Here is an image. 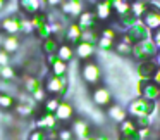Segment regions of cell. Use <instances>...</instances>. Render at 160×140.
<instances>
[{"mask_svg":"<svg viewBox=\"0 0 160 140\" xmlns=\"http://www.w3.org/2000/svg\"><path fill=\"white\" fill-rule=\"evenodd\" d=\"M157 109H158V104H157L155 100H148V99L138 97V99L129 102L128 114L131 116V118H138V116H153Z\"/></svg>","mask_w":160,"mask_h":140,"instance_id":"cell-1","label":"cell"},{"mask_svg":"<svg viewBox=\"0 0 160 140\" xmlns=\"http://www.w3.org/2000/svg\"><path fill=\"white\" fill-rule=\"evenodd\" d=\"M148 38H152V31L139 21V23H136L134 26H131L129 30H126L124 33H121V38L119 40H122V42H126L128 45L132 47V45H136V43H141Z\"/></svg>","mask_w":160,"mask_h":140,"instance_id":"cell-2","label":"cell"},{"mask_svg":"<svg viewBox=\"0 0 160 140\" xmlns=\"http://www.w3.org/2000/svg\"><path fill=\"white\" fill-rule=\"evenodd\" d=\"M157 54H158V49H157V45L153 43L152 38L132 45V50H131V57L134 61H138V62H143V61H153Z\"/></svg>","mask_w":160,"mask_h":140,"instance_id":"cell-3","label":"cell"},{"mask_svg":"<svg viewBox=\"0 0 160 140\" xmlns=\"http://www.w3.org/2000/svg\"><path fill=\"white\" fill-rule=\"evenodd\" d=\"M139 21H141L150 31H155V30L160 28V2L158 0H152V2L146 5V11L143 12Z\"/></svg>","mask_w":160,"mask_h":140,"instance_id":"cell-4","label":"cell"},{"mask_svg":"<svg viewBox=\"0 0 160 140\" xmlns=\"http://www.w3.org/2000/svg\"><path fill=\"white\" fill-rule=\"evenodd\" d=\"M81 78L90 87H97L102 81V69L95 61H84L81 66Z\"/></svg>","mask_w":160,"mask_h":140,"instance_id":"cell-5","label":"cell"},{"mask_svg":"<svg viewBox=\"0 0 160 140\" xmlns=\"http://www.w3.org/2000/svg\"><path fill=\"white\" fill-rule=\"evenodd\" d=\"M43 87H45L47 94L52 95V97H62L67 92V78L48 74L45 78V81H43Z\"/></svg>","mask_w":160,"mask_h":140,"instance_id":"cell-6","label":"cell"},{"mask_svg":"<svg viewBox=\"0 0 160 140\" xmlns=\"http://www.w3.org/2000/svg\"><path fill=\"white\" fill-rule=\"evenodd\" d=\"M138 95L148 100H158L160 99V87L153 80H139L138 81Z\"/></svg>","mask_w":160,"mask_h":140,"instance_id":"cell-7","label":"cell"},{"mask_svg":"<svg viewBox=\"0 0 160 140\" xmlns=\"http://www.w3.org/2000/svg\"><path fill=\"white\" fill-rule=\"evenodd\" d=\"M91 100L95 102V105L105 107V109H107L108 105L114 104V102H112L110 90H108L107 87H103V85H97V87L91 88Z\"/></svg>","mask_w":160,"mask_h":140,"instance_id":"cell-8","label":"cell"},{"mask_svg":"<svg viewBox=\"0 0 160 140\" xmlns=\"http://www.w3.org/2000/svg\"><path fill=\"white\" fill-rule=\"evenodd\" d=\"M93 12L97 14V19H98L100 23H108V21H110V19L115 16L114 7H112L108 2H105V0H98V2H95Z\"/></svg>","mask_w":160,"mask_h":140,"instance_id":"cell-9","label":"cell"},{"mask_svg":"<svg viewBox=\"0 0 160 140\" xmlns=\"http://www.w3.org/2000/svg\"><path fill=\"white\" fill-rule=\"evenodd\" d=\"M76 23L83 30H102L100 21L97 19V14H95L93 11H83Z\"/></svg>","mask_w":160,"mask_h":140,"instance_id":"cell-10","label":"cell"},{"mask_svg":"<svg viewBox=\"0 0 160 140\" xmlns=\"http://www.w3.org/2000/svg\"><path fill=\"white\" fill-rule=\"evenodd\" d=\"M81 36H83V28L78 23H71L64 31V42L69 45H78L81 42Z\"/></svg>","mask_w":160,"mask_h":140,"instance_id":"cell-11","label":"cell"},{"mask_svg":"<svg viewBox=\"0 0 160 140\" xmlns=\"http://www.w3.org/2000/svg\"><path fill=\"white\" fill-rule=\"evenodd\" d=\"M55 118L59 123H69L74 119V107L71 102L67 100H60L59 107H57L55 111Z\"/></svg>","mask_w":160,"mask_h":140,"instance_id":"cell-12","label":"cell"},{"mask_svg":"<svg viewBox=\"0 0 160 140\" xmlns=\"http://www.w3.org/2000/svg\"><path fill=\"white\" fill-rule=\"evenodd\" d=\"M84 0H67L60 5V11L66 16H72V18H79L81 12L84 11Z\"/></svg>","mask_w":160,"mask_h":140,"instance_id":"cell-13","label":"cell"},{"mask_svg":"<svg viewBox=\"0 0 160 140\" xmlns=\"http://www.w3.org/2000/svg\"><path fill=\"white\" fill-rule=\"evenodd\" d=\"M59 121H57L55 114H50V112H43L36 118V128L45 130V132H52V130H59Z\"/></svg>","mask_w":160,"mask_h":140,"instance_id":"cell-14","label":"cell"},{"mask_svg":"<svg viewBox=\"0 0 160 140\" xmlns=\"http://www.w3.org/2000/svg\"><path fill=\"white\" fill-rule=\"evenodd\" d=\"M157 69L158 66L155 64V61H143V62H138V67H136L139 80H153Z\"/></svg>","mask_w":160,"mask_h":140,"instance_id":"cell-15","label":"cell"},{"mask_svg":"<svg viewBox=\"0 0 160 140\" xmlns=\"http://www.w3.org/2000/svg\"><path fill=\"white\" fill-rule=\"evenodd\" d=\"M0 23H2V30L7 35L21 33V16H5Z\"/></svg>","mask_w":160,"mask_h":140,"instance_id":"cell-16","label":"cell"},{"mask_svg":"<svg viewBox=\"0 0 160 140\" xmlns=\"http://www.w3.org/2000/svg\"><path fill=\"white\" fill-rule=\"evenodd\" d=\"M71 130H72L74 137H78L79 140H83V138H86V137L91 135V126H90V123H88L86 119H81V118L72 119Z\"/></svg>","mask_w":160,"mask_h":140,"instance_id":"cell-17","label":"cell"},{"mask_svg":"<svg viewBox=\"0 0 160 140\" xmlns=\"http://www.w3.org/2000/svg\"><path fill=\"white\" fill-rule=\"evenodd\" d=\"M115 18H117V30L121 33H124L126 30H129L131 26H134L136 23H139V18H136L131 9H129L128 12H124V14L115 16Z\"/></svg>","mask_w":160,"mask_h":140,"instance_id":"cell-18","label":"cell"},{"mask_svg":"<svg viewBox=\"0 0 160 140\" xmlns=\"http://www.w3.org/2000/svg\"><path fill=\"white\" fill-rule=\"evenodd\" d=\"M95 49H97V47L91 45V43H88V42H79L76 47H74V52H76L78 59H81L84 62V61H90L91 57H93Z\"/></svg>","mask_w":160,"mask_h":140,"instance_id":"cell-19","label":"cell"},{"mask_svg":"<svg viewBox=\"0 0 160 140\" xmlns=\"http://www.w3.org/2000/svg\"><path fill=\"white\" fill-rule=\"evenodd\" d=\"M107 116L112 119V121L119 123V125H121L122 121H126V119L129 118L128 111H126L124 107H121V105H117V104L108 105V107H107Z\"/></svg>","mask_w":160,"mask_h":140,"instance_id":"cell-20","label":"cell"},{"mask_svg":"<svg viewBox=\"0 0 160 140\" xmlns=\"http://www.w3.org/2000/svg\"><path fill=\"white\" fill-rule=\"evenodd\" d=\"M19 7L26 16H35L42 9V0H19Z\"/></svg>","mask_w":160,"mask_h":140,"instance_id":"cell-21","label":"cell"},{"mask_svg":"<svg viewBox=\"0 0 160 140\" xmlns=\"http://www.w3.org/2000/svg\"><path fill=\"white\" fill-rule=\"evenodd\" d=\"M59 47H60V42H59V38H57V36H53V35L48 36L47 40H43V42H42V50H43V54H45V56L57 54Z\"/></svg>","mask_w":160,"mask_h":140,"instance_id":"cell-22","label":"cell"},{"mask_svg":"<svg viewBox=\"0 0 160 140\" xmlns=\"http://www.w3.org/2000/svg\"><path fill=\"white\" fill-rule=\"evenodd\" d=\"M76 56V52H74V47L69 45V43L62 42L59 47V50H57V57H59L60 61H64V62H69V61H72V57Z\"/></svg>","mask_w":160,"mask_h":140,"instance_id":"cell-23","label":"cell"},{"mask_svg":"<svg viewBox=\"0 0 160 140\" xmlns=\"http://www.w3.org/2000/svg\"><path fill=\"white\" fill-rule=\"evenodd\" d=\"M19 47H21V40H19L18 35H7V38H5L4 43H2V49H4L7 54L18 52Z\"/></svg>","mask_w":160,"mask_h":140,"instance_id":"cell-24","label":"cell"},{"mask_svg":"<svg viewBox=\"0 0 160 140\" xmlns=\"http://www.w3.org/2000/svg\"><path fill=\"white\" fill-rule=\"evenodd\" d=\"M42 87H43V83L36 76H33V74H26L24 76V90L28 92L29 95H33L38 88H42Z\"/></svg>","mask_w":160,"mask_h":140,"instance_id":"cell-25","label":"cell"},{"mask_svg":"<svg viewBox=\"0 0 160 140\" xmlns=\"http://www.w3.org/2000/svg\"><path fill=\"white\" fill-rule=\"evenodd\" d=\"M50 74H53V76H66L67 74V62L57 59L55 62L50 66Z\"/></svg>","mask_w":160,"mask_h":140,"instance_id":"cell-26","label":"cell"},{"mask_svg":"<svg viewBox=\"0 0 160 140\" xmlns=\"http://www.w3.org/2000/svg\"><path fill=\"white\" fill-rule=\"evenodd\" d=\"M60 104V99L59 97H48L45 102H43V112H50V114H55L57 107Z\"/></svg>","mask_w":160,"mask_h":140,"instance_id":"cell-27","label":"cell"},{"mask_svg":"<svg viewBox=\"0 0 160 140\" xmlns=\"http://www.w3.org/2000/svg\"><path fill=\"white\" fill-rule=\"evenodd\" d=\"M97 47L102 50V52H112V50H115V42H114V40H108V38L100 36V38H98Z\"/></svg>","mask_w":160,"mask_h":140,"instance_id":"cell-28","label":"cell"},{"mask_svg":"<svg viewBox=\"0 0 160 140\" xmlns=\"http://www.w3.org/2000/svg\"><path fill=\"white\" fill-rule=\"evenodd\" d=\"M16 105V100H14V97L12 95H9V94H0V107L2 109H12Z\"/></svg>","mask_w":160,"mask_h":140,"instance_id":"cell-29","label":"cell"},{"mask_svg":"<svg viewBox=\"0 0 160 140\" xmlns=\"http://www.w3.org/2000/svg\"><path fill=\"white\" fill-rule=\"evenodd\" d=\"M29 19H31V24H33V28H35V30H38L40 26H43V24L48 23V18H47V14H43V12H38V14L31 16Z\"/></svg>","mask_w":160,"mask_h":140,"instance_id":"cell-30","label":"cell"},{"mask_svg":"<svg viewBox=\"0 0 160 140\" xmlns=\"http://www.w3.org/2000/svg\"><path fill=\"white\" fill-rule=\"evenodd\" d=\"M131 50H132V47H131V45H128L126 42H122V40L115 42V52H117L119 56L128 57V56H131Z\"/></svg>","mask_w":160,"mask_h":140,"instance_id":"cell-31","label":"cell"},{"mask_svg":"<svg viewBox=\"0 0 160 140\" xmlns=\"http://www.w3.org/2000/svg\"><path fill=\"white\" fill-rule=\"evenodd\" d=\"M138 126V130H145V128H152V116H138V118H132Z\"/></svg>","mask_w":160,"mask_h":140,"instance_id":"cell-32","label":"cell"},{"mask_svg":"<svg viewBox=\"0 0 160 140\" xmlns=\"http://www.w3.org/2000/svg\"><path fill=\"white\" fill-rule=\"evenodd\" d=\"M0 78L5 80V81L14 80V78H16V69L11 66V64H9V66H4V67H2V71H0Z\"/></svg>","mask_w":160,"mask_h":140,"instance_id":"cell-33","label":"cell"},{"mask_svg":"<svg viewBox=\"0 0 160 140\" xmlns=\"http://www.w3.org/2000/svg\"><path fill=\"white\" fill-rule=\"evenodd\" d=\"M35 31H36V35H38V38H42V42H43V40H47L48 36H52V28H50V23L40 26V28L35 30Z\"/></svg>","mask_w":160,"mask_h":140,"instance_id":"cell-34","label":"cell"},{"mask_svg":"<svg viewBox=\"0 0 160 140\" xmlns=\"http://www.w3.org/2000/svg\"><path fill=\"white\" fill-rule=\"evenodd\" d=\"M28 140H48V132L36 128V130H33V132H31V135H29Z\"/></svg>","mask_w":160,"mask_h":140,"instance_id":"cell-35","label":"cell"},{"mask_svg":"<svg viewBox=\"0 0 160 140\" xmlns=\"http://www.w3.org/2000/svg\"><path fill=\"white\" fill-rule=\"evenodd\" d=\"M146 5H148V4H143V2H136V4H131V11L134 12L136 18H141L143 12L146 11Z\"/></svg>","mask_w":160,"mask_h":140,"instance_id":"cell-36","label":"cell"},{"mask_svg":"<svg viewBox=\"0 0 160 140\" xmlns=\"http://www.w3.org/2000/svg\"><path fill=\"white\" fill-rule=\"evenodd\" d=\"M33 31H35V28H33V24H31V19L21 18V33L29 35V33H33Z\"/></svg>","mask_w":160,"mask_h":140,"instance_id":"cell-37","label":"cell"},{"mask_svg":"<svg viewBox=\"0 0 160 140\" xmlns=\"http://www.w3.org/2000/svg\"><path fill=\"white\" fill-rule=\"evenodd\" d=\"M59 140H74V133L71 128H59Z\"/></svg>","mask_w":160,"mask_h":140,"instance_id":"cell-38","label":"cell"},{"mask_svg":"<svg viewBox=\"0 0 160 140\" xmlns=\"http://www.w3.org/2000/svg\"><path fill=\"white\" fill-rule=\"evenodd\" d=\"M9 66V54L4 49H0V67Z\"/></svg>","mask_w":160,"mask_h":140,"instance_id":"cell-39","label":"cell"},{"mask_svg":"<svg viewBox=\"0 0 160 140\" xmlns=\"http://www.w3.org/2000/svg\"><path fill=\"white\" fill-rule=\"evenodd\" d=\"M152 40H153V43L157 45V49L160 50V28L155 30V31H152Z\"/></svg>","mask_w":160,"mask_h":140,"instance_id":"cell-40","label":"cell"},{"mask_svg":"<svg viewBox=\"0 0 160 140\" xmlns=\"http://www.w3.org/2000/svg\"><path fill=\"white\" fill-rule=\"evenodd\" d=\"M48 7H52V9H55V7H60V5L64 4V0H43Z\"/></svg>","mask_w":160,"mask_h":140,"instance_id":"cell-41","label":"cell"},{"mask_svg":"<svg viewBox=\"0 0 160 140\" xmlns=\"http://www.w3.org/2000/svg\"><path fill=\"white\" fill-rule=\"evenodd\" d=\"M153 81H155L157 85L160 87V67L157 69V73H155V76H153Z\"/></svg>","mask_w":160,"mask_h":140,"instance_id":"cell-42","label":"cell"},{"mask_svg":"<svg viewBox=\"0 0 160 140\" xmlns=\"http://www.w3.org/2000/svg\"><path fill=\"white\" fill-rule=\"evenodd\" d=\"M128 4H136V2H143V4H150L152 0H126Z\"/></svg>","mask_w":160,"mask_h":140,"instance_id":"cell-43","label":"cell"},{"mask_svg":"<svg viewBox=\"0 0 160 140\" xmlns=\"http://www.w3.org/2000/svg\"><path fill=\"white\" fill-rule=\"evenodd\" d=\"M97 140H112L108 135H97Z\"/></svg>","mask_w":160,"mask_h":140,"instance_id":"cell-44","label":"cell"},{"mask_svg":"<svg viewBox=\"0 0 160 140\" xmlns=\"http://www.w3.org/2000/svg\"><path fill=\"white\" fill-rule=\"evenodd\" d=\"M153 61H155V64H157V66L160 67V50H158V54H157V56H155V59H153Z\"/></svg>","mask_w":160,"mask_h":140,"instance_id":"cell-45","label":"cell"},{"mask_svg":"<svg viewBox=\"0 0 160 140\" xmlns=\"http://www.w3.org/2000/svg\"><path fill=\"white\" fill-rule=\"evenodd\" d=\"M4 7H5V0H0V11H2Z\"/></svg>","mask_w":160,"mask_h":140,"instance_id":"cell-46","label":"cell"},{"mask_svg":"<svg viewBox=\"0 0 160 140\" xmlns=\"http://www.w3.org/2000/svg\"><path fill=\"white\" fill-rule=\"evenodd\" d=\"M0 30H2V23H0Z\"/></svg>","mask_w":160,"mask_h":140,"instance_id":"cell-47","label":"cell"},{"mask_svg":"<svg viewBox=\"0 0 160 140\" xmlns=\"http://www.w3.org/2000/svg\"><path fill=\"white\" fill-rule=\"evenodd\" d=\"M0 71H2V67H0Z\"/></svg>","mask_w":160,"mask_h":140,"instance_id":"cell-48","label":"cell"}]
</instances>
